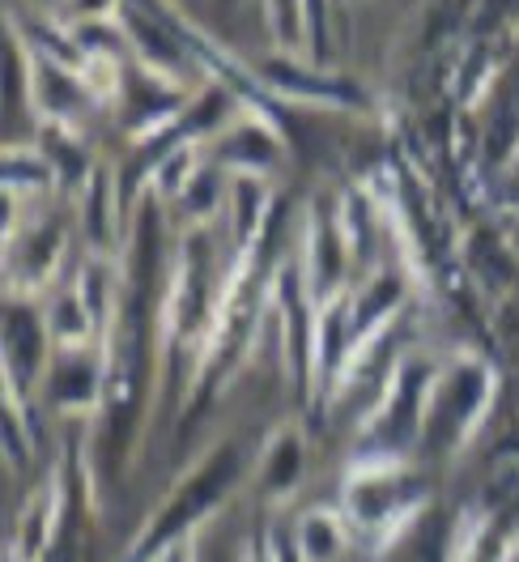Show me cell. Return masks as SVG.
Masks as SVG:
<instances>
[{"label": "cell", "instance_id": "6da1fadb", "mask_svg": "<svg viewBox=\"0 0 519 562\" xmlns=\"http://www.w3.org/2000/svg\"><path fill=\"white\" fill-rule=\"evenodd\" d=\"M417 503H421V494H417L405 460L366 457L349 473L346 494H341V516L349 525V537L387 546L417 516Z\"/></svg>", "mask_w": 519, "mask_h": 562}, {"label": "cell", "instance_id": "7a4b0ae2", "mask_svg": "<svg viewBox=\"0 0 519 562\" xmlns=\"http://www.w3.org/2000/svg\"><path fill=\"white\" fill-rule=\"evenodd\" d=\"M485 401H489V371L482 362H455L439 384H430L421 430L443 426L448 443H455V439H464L473 430V422L482 418Z\"/></svg>", "mask_w": 519, "mask_h": 562}, {"label": "cell", "instance_id": "3957f363", "mask_svg": "<svg viewBox=\"0 0 519 562\" xmlns=\"http://www.w3.org/2000/svg\"><path fill=\"white\" fill-rule=\"evenodd\" d=\"M294 554L303 562H337L349 546V525L341 512H328V507H315L298 520V532L290 537Z\"/></svg>", "mask_w": 519, "mask_h": 562}, {"label": "cell", "instance_id": "277c9868", "mask_svg": "<svg viewBox=\"0 0 519 562\" xmlns=\"http://www.w3.org/2000/svg\"><path fill=\"white\" fill-rule=\"evenodd\" d=\"M307 473V452H303V439L294 435V430H285L278 435L273 443H269V452L260 460V482H264V491L285 498V494L298 486V477Z\"/></svg>", "mask_w": 519, "mask_h": 562}, {"label": "cell", "instance_id": "5b68a950", "mask_svg": "<svg viewBox=\"0 0 519 562\" xmlns=\"http://www.w3.org/2000/svg\"><path fill=\"white\" fill-rule=\"evenodd\" d=\"M273 22H278V31L285 26V31H298V0H273Z\"/></svg>", "mask_w": 519, "mask_h": 562}, {"label": "cell", "instance_id": "8992f818", "mask_svg": "<svg viewBox=\"0 0 519 562\" xmlns=\"http://www.w3.org/2000/svg\"><path fill=\"white\" fill-rule=\"evenodd\" d=\"M167 562H192V550H183V554L174 550V554H171V559H167Z\"/></svg>", "mask_w": 519, "mask_h": 562}, {"label": "cell", "instance_id": "52a82bcc", "mask_svg": "<svg viewBox=\"0 0 519 562\" xmlns=\"http://www.w3.org/2000/svg\"><path fill=\"white\" fill-rule=\"evenodd\" d=\"M511 247H516V251H519V226H516V235H511Z\"/></svg>", "mask_w": 519, "mask_h": 562}]
</instances>
